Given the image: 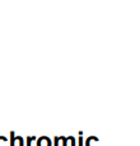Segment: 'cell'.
Instances as JSON below:
<instances>
[{
    "mask_svg": "<svg viewBox=\"0 0 140 146\" xmlns=\"http://www.w3.org/2000/svg\"><path fill=\"white\" fill-rule=\"evenodd\" d=\"M68 137H58L56 136L55 139H54V146H60V144H63V146H68Z\"/></svg>",
    "mask_w": 140,
    "mask_h": 146,
    "instance_id": "cell-1",
    "label": "cell"
},
{
    "mask_svg": "<svg viewBox=\"0 0 140 146\" xmlns=\"http://www.w3.org/2000/svg\"><path fill=\"white\" fill-rule=\"evenodd\" d=\"M51 144H52L51 140L46 136H42L37 140V146H51Z\"/></svg>",
    "mask_w": 140,
    "mask_h": 146,
    "instance_id": "cell-2",
    "label": "cell"
},
{
    "mask_svg": "<svg viewBox=\"0 0 140 146\" xmlns=\"http://www.w3.org/2000/svg\"><path fill=\"white\" fill-rule=\"evenodd\" d=\"M85 146H98V139L97 137H94V136L87 139V141H85Z\"/></svg>",
    "mask_w": 140,
    "mask_h": 146,
    "instance_id": "cell-3",
    "label": "cell"
},
{
    "mask_svg": "<svg viewBox=\"0 0 140 146\" xmlns=\"http://www.w3.org/2000/svg\"><path fill=\"white\" fill-rule=\"evenodd\" d=\"M18 142V146H24V140L20 136H15V144Z\"/></svg>",
    "mask_w": 140,
    "mask_h": 146,
    "instance_id": "cell-4",
    "label": "cell"
},
{
    "mask_svg": "<svg viewBox=\"0 0 140 146\" xmlns=\"http://www.w3.org/2000/svg\"><path fill=\"white\" fill-rule=\"evenodd\" d=\"M9 146H15V133L14 132H10V145Z\"/></svg>",
    "mask_w": 140,
    "mask_h": 146,
    "instance_id": "cell-5",
    "label": "cell"
},
{
    "mask_svg": "<svg viewBox=\"0 0 140 146\" xmlns=\"http://www.w3.org/2000/svg\"><path fill=\"white\" fill-rule=\"evenodd\" d=\"M0 146H8V140H7V137L0 136Z\"/></svg>",
    "mask_w": 140,
    "mask_h": 146,
    "instance_id": "cell-6",
    "label": "cell"
},
{
    "mask_svg": "<svg viewBox=\"0 0 140 146\" xmlns=\"http://www.w3.org/2000/svg\"><path fill=\"white\" fill-rule=\"evenodd\" d=\"M32 141H37V139H36L35 136H29V137H27V146H31Z\"/></svg>",
    "mask_w": 140,
    "mask_h": 146,
    "instance_id": "cell-7",
    "label": "cell"
},
{
    "mask_svg": "<svg viewBox=\"0 0 140 146\" xmlns=\"http://www.w3.org/2000/svg\"><path fill=\"white\" fill-rule=\"evenodd\" d=\"M69 141H70V146H75V139L73 136H69Z\"/></svg>",
    "mask_w": 140,
    "mask_h": 146,
    "instance_id": "cell-8",
    "label": "cell"
},
{
    "mask_svg": "<svg viewBox=\"0 0 140 146\" xmlns=\"http://www.w3.org/2000/svg\"><path fill=\"white\" fill-rule=\"evenodd\" d=\"M79 146H83V139L79 137Z\"/></svg>",
    "mask_w": 140,
    "mask_h": 146,
    "instance_id": "cell-9",
    "label": "cell"
}]
</instances>
